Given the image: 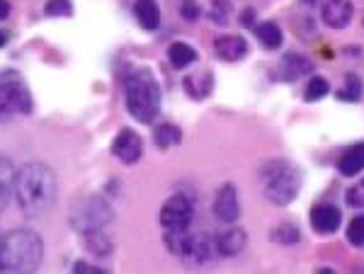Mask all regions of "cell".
I'll use <instances>...</instances> for the list:
<instances>
[{"label": "cell", "instance_id": "1", "mask_svg": "<svg viewBox=\"0 0 364 274\" xmlns=\"http://www.w3.org/2000/svg\"><path fill=\"white\" fill-rule=\"evenodd\" d=\"M15 197L22 214L30 219L49 214L56 204V175L44 163H27L15 177Z\"/></svg>", "mask_w": 364, "mask_h": 274}, {"label": "cell", "instance_id": "2", "mask_svg": "<svg viewBox=\"0 0 364 274\" xmlns=\"http://www.w3.org/2000/svg\"><path fill=\"white\" fill-rule=\"evenodd\" d=\"M44 257V243L37 233L17 228L0 238V272L25 274L35 272Z\"/></svg>", "mask_w": 364, "mask_h": 274}, {"label": "cell", "instance_id": "3", "mask_svg": "<svg viewBox=\"0 0 364 274\" xmlns=\"http://www.w3.org/2000/svg\"><path fill=\"white\" fill-rule=\"evenodd\" d=\"M124 97H127L129 115L141 124H151L161 112V88L146 70L131 73L124 80Z\"/></svg>", "mask_w": 364, "mask_h": 274}, {"label": "cell", "instance_id": "4", "mask_svg": "<svg viewBox=\"0 0 364 274\" xmlns=\"http://www.w3.org/2000/svg\"><path fill=\"white\" fill-rule=\"evenodd\" d=\"M260 185L262 195L277 206H286L296 199L301 187L299 168L291 165L289 160H270L260 168Z\"/></svg>", "mask_w": 364, "mask_h": 274}, {"label": "cell", "instance_id": "5", "mask_svg": "<svg viewBox=\"0 0 364 274\" xmlns=\"http://www.w3.org/2000/svg\"><path fill=\"white\" fill-rule=\"evenodd\" d=\"M32 97L25 80L15 70L0 75V115H30Z\"/></svg>", "mask_w": 364, "mask_h": 274}, {"label": "cell", "instance_id": "6", "mask_svg": "<svg viewBox=\"0 0 364 274\" xmlns=\"http://www.w3.org/2000/svg\"><path fill=\"white\" fill-rule=\"evenodd\" d=\"M112 221V209L100 197H88L80 204L73 206L71 211V226L78 233H93V231H102L104 226Z\"/></svg>", "mask_w": 364, "mask_h": 274}, {"label": "cell", "instance_id": "7", "mask_svg": "<svg viewBox=\"0 0 364 274\" xmlns=\"http://www.w3.org/2000/svg\"><path fill=\"white\" fill-rule=\"evenodd\" d=\"M194 206L185 195H175L163 204L161 209V224L165 231H188L192 224Z\"/></svg>", "mask_w": 364, "mask_h": 274}, {"label": "cell", "instance_id": "8", "mask_svg": "<svg viewBox=\"0 0 364 274\" xmlns=\"http://www.w3.org/2000/svg\"><path fill=\"white\" fill-rule=\"evenodd\" d=\"M112 153H114V158L122 160V163H127V165L136 163V160L143 155L141 136H138L134 129H122L112 144Z\"/></svg>", "mask_w": 364, "mask_h": 274}, {"label": "cell", "instance_id": "9", "mask_svg": "<svg viewBox=\"0 0 364 274\" xmlns=\"http://www.w3.org/2000/svg\"><path fill=\"white\" fill-rule=\"evenodd\" d=\"M214 214L224 224H236L238 216H241V204H238V192L236 187L228 182L214 197Z\"/></svg>", "mask_w": 364, "mask_h": 274}, {"label": "cell", "instance_id": "10", "mask_svg": "<svg viewBox=\"0 0 364 274\" xmlns=\"http://www.w3.org/2000/svg\"><path fill=\"white\" fill-rule=\"evenodd\" d=\"M340 221H343V214H340V209L333 204H318L311 211V226H313V231L320 235L335 233V231L340 228Z\"/></svg>", "mask_w": 364, "mask_h": 274}, {"label": "cell", "instance_id": "11", "mask_svg": "<svg viewBox=\"0 0 364 274\" xmlns=\"http://www.w3.org/2000/svg\"><path fill=\"white\" fill-rule=\"evenodd\" d=\"M352 15H354V8L349 0H325L323 12H320L323 22L328 27H333V30L347 27L349 22H352Z\"/></svg>", "mask_w": 364, "mask_h": 274}, {"label": "cell", "instance_id": "12", "mask_svg": "<svg viewBox=\"0 0 364 274\" xmlns=\"http://www.w3.org/2000/svg\"><path fill=\"white\" fill-rule=\"evenodd\" d=\"M309 73H313V63L299 54H286L277 66V78L284 80V83H294V80L304 78Z\"/></svg>", "mask_w": 364, "mask_h": 274}, {"label": "cell", "instance_id": "13", "mask_svg": "<svg viewBox=\"0 0 364 274\" xmlns=\"http://www.w3.org/2000/svg\"><path fill=\"white\" fill-rule=\"evenodd\" d=\"M217 245V255H224V257H236L246 250L248 245V235L246 231L241 228H228V231H221L214 240Z\"/></svg>", "mask_w": 364, "mask_h": 274}, {"label": "cell", "instance_id": "14", "mask_svg": "<svg viewBox=\"0 0 364 274\" xmlns=\"http://www.w3.org/2000/svg\"><path fill=\"white\" fill-rule=\"evenodd\" d=\"M214 51L221 61H238L248 54V41L236 35H224L214 39Z\"/></svg>", "mask_w": 364, "mask_h": 274}, {"label": "cell", "instance_id": "15", "mask_svg": "<svg viewBox=\"0 0 364 274\" xmlns=\"http://www.w3.org/2000/svg\"><path fill=\"white\" fill-rule=\"evenodd\" d=\"M15 165L10 158L0 155V211H6V206L10 204V197L15 195Z\"/></svg>", "mask_w": 364, "mask_h": 274}, {"label": "cell", "instance_id": "16", "mask_svg": "<svg viewBox=\"0 0 364 274\" xmlns=\"http://www.w3.org/2000/svg\"><path fill=\"white\" fill-rule=\"evenodd\" d=\"M134 15L143 30H158L161 27V8L156 0H136L134 3Z\"/></svg>", "mask_w": 364, "mask_h": 274}, {"label": "cell", "instance_id": "17", "mask_svg": "<svg viewBox=\"0 0 364 274\" xmlns=\"http://www.w3.org/2000/svg\"><path fill=\"white\" fill-rule=\"evenodd\" d=\"M338 170L345 177H354L357 173L364 170V144H357L352 148H347L338 160Z\"/></svg>", "mask_w": 364, "mask_h": 274}, {"label": "cell", "instance_id": "18", "mask_svg": "<svg viewBox=\"0 0 364 274\" xmlns=\"http://www.w3.org/2000/svg\"><path fill=\"white\" fill-rule=\"evenodd\" d=\"M185 90L188 95L194 97V100H204V97L212 95L214 90V78L212 73H192L185 78Z\"/></svg>", "mask_w": 364, "mask_h": 274}, {"label": "cell", "instance_id": "19", "mask_svg": "<svg viewBox=\"0 0 364 274\" xmlns=\"http://www.w3.org/2000/svg\"><path fill=\"white\" fill-rule=\"evenodd\" d=\"M167 59H170L172 68L182 70V68H188V66H192L194 61H197V51H194L190 44L175 41V44H170V49H167Z\"/></svg>", "mask_w": 364, "mask_h": 274}, {"label": "cell", "instance_id": "20", "mask_svg": "<svg viewBox=\"0 0 364 274\" xmlns=\"http://www.w3.org/2000/svg\"><path fill=\"white\" fill-rule=\"evenodd\" d=\"M255 35L257 39H260V44L265 46V49H280L282 41H284V37H282V30L277 22H260V25L255 27Z\"/></svg>", "mask_w": 364, "mask_h": 274}, {"label": "cell", "instance_id": "21", "mask_svg": "<svg viewBox=\"0 0 364 274\" xmlns=\"http://www.w3.org/2000/svg\"><path fill=\"white\" fill-rule=\"evenodd\" d=\"M153 139H156V146L158 148H170V146H177L182 141V131L177 129L175 124H163L153 131Z\"/></svg>", "mask_w": 364, "mask_h": 274}, {"label": "cell", "instance_id": "22", "mask_svg": "<svg viewBox=\"0 0 364 274\" xmlns=\"http://www.w3.org/2000/svg\"><path fill=\"white\" fill-rule=\"evenodd\" d=\"M362 90H364L362 80H359L354 73H347V75H345V88L338 90V100H343V102H359V100H362Z\"/></svg>", "mask_w": 364, "mask_h": 274}, {"label": "cell", "instance_id": "23", "mask_svg": "<svg viewBox=\"0 0 364 274\" xmlns=\"http://www.w3.org/2000/svg\"><path fill=\"white\" fill-rule=\"evenodd\" d=\"M272 240H275V243L294 245V243H299V240H301V233H299V228H296V226L280 224L275 231H272Z\"/></svg>", "mask_w": 364, "mask_h": 274}, {"label": "cell", "instance_id": "24", "mask_svg": "<svg viewBox=\"0 0 364 274\" xmlns=\"http://www.w3.org/2000/svg\"><path fill=\"white\" fill-rule=\"evenodd\" d=\"M328 90H330L328 80L320 78V75H316V78H311V83L306 85L304 100H306V102H316V100H320V97L328 95Z\"/></svg>", "mask_w": 364, "mask_h": 274}, {"label": "cell", "instance_id": "25", "mask_svg": "<svg viewBox=\"0 0 364 274\" xmlns=\"http://www.w3.org/2000/svg\"><path fill=\"white\" fill-rule=\"evenodd\" d=\"M347 240L352 245H364V214H359V216H354L352 221H349V226H347Z\"/></svg>", "mask_w": 364, "mask_h": 274}, {"label": "cell", "instance_id": "26", "mask_svg": "<svg viewBox=\"0 0 364 274\" xmlns=\"http://www.w3.org/2000/svg\"><path fill=\"white\" fill-rule=\"evenodd\" d=\"M44 12L49 17H69L73 12V6H71V0H49Z\"/></svg>", "mask_w": 364, "mask_h": 274}, {"label": "cell", "instance_id": "27", "mask_svg": "<svg viewBox=\"0 0 364 274\" xmlns=\"http://www.w3.org/2000/svg\"><path fill=\"white\" fill-rule=\"evenodd\" d=\"M345 202H347V206H352V209H364V179L359 185H354L352 190H347Z\"/></svg>", "mask_w": 364, "mask_h": 274}, {"label": "cell", "instance_id": "28", "mask_svg": "<svg viewBox=\"0 0 364 274\" xmlns=\"http://www.w3.org/2000/svg\"><path fill=\"white\" fill-rule=\"evenodd\" d=\"M180 12H182V17H188V20H197L199 17V8L194 6V0H185L182 8H180Z\"/></svg>", "mask_w": 364, "mask_h": 274}, {"label": "cell", "instance_id": "29", "mask_svg": "<svg viewBox=\"0 0 364 274\" xmlns=\"http://www.w3.org/2000/svg\"><path fill=\"white\" fill-rule=\"evenodd\" d=\"M75 274H102L104 269H100V267H93V264H85V262H75V269H73Z\"/></svg>", "mask_w": 364, "mask_h": 274}, {"label": "cell", "instance_id": "30", "mask_svg": "<svg viewBox=\"0 0 364 274\" xmlns=\"http://www.w3.org/2000/svg\"><path fill=\"white\" fill-rule=\"evenodd\" d=\"M10 15V3L8 0H0V20H6Z\"/></svg>", "mask_w": 364, "mask_h": 274}, {"label": "cell", "instance_id": "31", "mask_svg": "<svg viewBox=\"0 0 364 274\" xmlns=\"http://www.w3.org/2000/svg\"><path fill=\"white\" fill-rule=\"evenodd\" d=\"M241 22H243V25H253V10H246V12H243Z\"/></svg>", "mask_w": 364, "mask_h": 274}, {"label": "cell", "instance_id": "32", "mask_svg": "<svg viewBox=\"0 0 364 274\" xmlns=\"http://www.w3.org/2000/svg\"><path fill=\"white\" fill-rule=\"evenodd\" d=\"M6 41H8V35H6V32H0V46L6 44Z\"/></svg>", "mask_w": 364, "mask_h": 274}, {"label": "cell", "instance_id": "33", "mask_svg": "<svg viewBox=\"0 0 364 274\" xmlns=\"http://www.w3.org/2000/svg\"><path fill=\"white\" fill-rule=\"evenodd\" d=\"M304 3H309V6H313V3H318V0H304Z\"/></svg>", "mask_w": 364, "mask_h": 274}, {"label": "cell", "instance_id": "34", "mask_svg": "<svg viewBox=\"0 0 364 274\" xmlns=\"http://www.w3.org/2000/svg\"><path fill=\"white\" fill-rule=\"evenodd\" d=\"M362 22H364V17H362Z\"/></svg>", "mask_w": 364, "mask_h": 274}]
</instances>
